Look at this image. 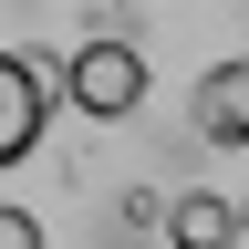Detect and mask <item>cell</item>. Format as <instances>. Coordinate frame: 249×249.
<instances>
[{"instance_id": "cell-1", "label": "cell", "mask_w": 249, "mask_h": 249, "mask_svg": "<svg viewBox=\"0 0 249 249\" xmlns=\"http://www.w3.org/2000/svg\"><path fill=\"white\" fill-rule=\"evenodd\" d=\"M52 73H62V104L93 114V124H124V114L145 104V52H135V42H114V31H104V42H73Z\"/></svg>"}, {"instance_id": "cell-2", "label": "cell", "mask_w": 249, "mask_h": 249, "mask_svg": "<svg viewBox=\"0 0 249 249\" xmlns=\"http://www.w3.org/2000/svg\"><path fill=\"white\" fill-rule=\"evenodd\" d=\"M52 93H62V73H42V62H21V52H0V166H21V156L42 145Z\"/></svg>"}, {"instance_id": "cell-3", "label": "cell", "mask_w": 249, "mask_h": 249, "mask_svg": "<svg viewBox=\"0 0 249 249\" xmlns=\"http://www.w3.org/2000/svg\"><path fill=\"white\" fill-rule=\"evenodd\" d=\"M187 124H197V145H249V52L197 73V93H187Z\"/></svg>"}, {"instance_id": "cell-6", "label": "cell", "mask_w": 249, "mask_h": 249, "mask_svg": "<svg viewBox=\"0 0 249 249\" xmlns=\"http://www.w3.org/2000/svg\"><path fill=\"white\" fill-rule=\"evenodd\" d=\"M239 218H249V197H239Z\"/></svg>"}, {"instance_id": "cell-5", "label": "cell", "mask_w": 249, "mask_h": 249, "mask_svg": "<svg viewBox=\"0 0 249 249\" xmlns=\"http://www.w3.org/2000/svg\"><path fill=\"white\" fill-rule=\"evenodd\" d=\"M0 249H42V218H31V208H0Z\"/></svg>"}, {"instance_id": "cell-4", "label": "cell", "mask_w": 249, "mask_h": 249, "mask_svg": "<svg viewBox=\"0 0 249 249\" xmlns=\"http://www.w3.org/2000/svg\"><path fill=\"white\" fill-rule=\"evenodd\" d=\"M239 239H249L239 197H218V187H177L166 197V249H239Z\"/></svg>"}]
</instances>
